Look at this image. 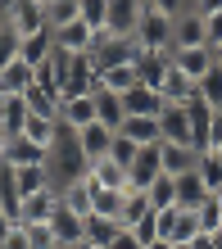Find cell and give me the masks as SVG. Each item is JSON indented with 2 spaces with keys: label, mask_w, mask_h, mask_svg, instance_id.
I'll list each match as a JSON object with an SVG mask.
<instances>
[{
  "label": "cell",
  "mask_w": 222,
  "mask_h": 249,
  "mask_svg": "<svg viewBox=\"0 0 222 249\" xmlns=\"http://www.w3.org/2000/svg\"><path fill=\"white\" fill-rule=\"evenodd\" d=\"M50 231H55L59 249H77V245L86 240V217H77L73 209H64V204H59L55 217H50Z\"/></svg>",
  "instance_id": "30bf717a"
},
{
  "label": "cell",
  "mask_w": 222,
  "mask_h": 249,
  "mask_svg": "<svg viewBox=\"0 0 222 249\" xmlns=\"http://www.w3.org/2000/svg\"><path fill=\"white\" fill-rule=\"evenodd\" d=\"M190 9H195L200 18H209V14H218V9H222V0H190Z\"/></svg>",
  "instance_id": "c3c4849f"
},
{
  "label": "cell",
  "mask_w": 222,
  "mask_h": 249,
  "mask_svg": "<svg viewBox=\"0 0 222 249\" xmlns=\"http://www.w3.org/2000/svg\"><path fill=\"white\" fill-rule=\"evenodd\" d=\"M159 159H164V177H186L200 168V150L190 145H159Z\"/></svg>",
  "instance_id": "2e32d148"
},
{
  "label": "cell",
  "mask_w": 222,
  "mask_h": 249,
  "mask_svg": "<svg viewBox=\"0 0 222 249\" xmlns=\"http://www.w3.org/2000/svg\"><path fill=\"white\" fill-rule=\"evenodd\" d=\"M145 195H150V209L159 213V209H172V204H177V186H172V177H159Z\"/></svg>",
  "instance_id": "d590c367"
},
{
  "label": "cell",
  "mask_w": 222,
  "mask_h": 249,
  "mask_svg": "<svg viewBox=\"0 0 222 249\" xmlns=\"http://www.w3.org/2000/svg\"><path fill=\"white\" fill-rule=\"evenodd\" d=\"M86 181H91V177H86ZM123 195H127V190L91 186V213H95V217H113V222H118V213H123Z\"/></svg>",
  "instance_id": "d4e9b609"
},
{
  "label": "cell",
  "mask_w": 222,
  "mask_h": 249,
  "mask_svg": "<svg viewBox=\"0 0 222 249\" xmlns=\"http://www.w3.org/2000/svg\"><path fill=\"white\" fill-rule=\"evenodd\" d=\"M77 18L91 27V32H105V18H109V0H77Z\"/></svg>",
  "instance_id": "836d02e7"
},
{
  "label": "cell",
  "mask_w": 222,
  "mask_h": 249,
  "mask_svg": "<svg viewBox=\"0 0 222 249\" xmlns=\"http://www.w3.org/2000/svg\"><path fill=\"white\" fill-rule=\"evenodd\" d=\"M213 159H218V163H222V150H213Z\"/></svg>",
  "instance_id": "11a10c76"
},
{
  "label": "cell",
  "mask_w": 222,
  "mask_h": 249,
  "mask_svg": "<svg viewBox=\"0 0 222 249\" xmlns=\"http://www.w3.org/2000/svg\"><path fill=\"white\" fill-rule=\"evenodd\" d=\"M5 249H32V240H27V227H23V222H18V227L9 231V240H5Z\"/></svg>",
  "instance_id": "bcb514c9"
},
{
  "label": "cell",
  "mask_w": 222,
  "mask_h": 249,
  "mask_svg": "<svg viewBox=\"0 0 222 249\" xmlns=\"http://www.w3.org/2000/svg\"><path fill=\"white\" fill-rule=\"evenodd\" d=\"M64 204V195H59L55 186H41L37 195H23V209H18V222L23 227H41V222H50L55 209Z\"/></svg>",
  "instance_id": "5b68a950"
},
{
  "label": "cell",
  "mask_w": 222,
  "mask_h": 249,
  "mask_svg": "<svg viewBox=\"0 0 222 249\" xmlns=\"http://www.w3.org/2000/svg\"><path fill=\"white\" fill-rule=\"evenodd\" d=\"M95 36H100V32H91L82 18H73L68 27H59V32H55V50H64V54H91Z\"/></svg>",
  "instance_id": "4fadbf2b"
},
{
  "label": "cell",
  "mask_w": 222,
  "mask_h": 249,
  "mask_svg": "<svg viewBox=\"0 0 222 249\" xmlns=\"http://www.w3.org/2000/svg\"><path fill=\"white\" fill-rule=\"evenodd\" d=\"M5 159L9 168H37V163H46V150H37L27 136H14V141H5Z\"/></svg>",
  "instance_id": "d6986e66"
},
{
  "label": "cell",
  "mask_w": 222,
  "mask_h": 249,
  "mask_svg": "<svg viewBox=\"0 0 222 249\" xmlns=\"http://www.w3.org/2000/svg\"><path fill=\"white\" fill-rule=\"evenodd\" d=\"M186 249H213V236H209V231H200V236H195V240H190Z\"/></svg>",
  "instance_id": "f907efd6"
},
{
  "label": "cell",
  "mask_w": 222,
  "mask_h": 249,
  "mask_svg": "<svg viewBox=\"0 0 222 249\" xmlns=\"http://www.w3.org/2000/svg\"><path fill=\"white\" fill-rule=\"evenodd\" d=\"M136 46L154 50V54H172V18H168V14H154L150 5H145L141 27H136Z\"/></svg>",
  "instance_id": "3957f363"
},
{
  "label": "cell",
  "mask_w": 222,
  "mask_h": 249,
  "mask_svg": "<svg viewBox=\"0 0 222 249\" xmlns=\"http://www.w3.org/2000/svg\"><path fill=\"white\" fill-rule=\"evenodd\" d=\"M0 100H5V95H0ZM27 118H32L27 100H23V95H9V100H5V136H9V141H14V136H23Z\"/></svg>",
  "instance_id": "f1b7e54d"
},
{
  "label": "cell",
  "mask_w": 222,
  "mask_h": 249,
  "mask_svg": "<svg viewBox=\"0 0 222 249\" xmlns=\"http://www.w3.org/2000/svg\"><path fill=\"white\" fill-rule=\"evenodd\" d=\"M213 249H222V231H213Z\"/></svg>",
  "instance_id": "db71d44e"
},
{
  "label": "cell",
  "mask_w": 222,
  "mask_h": 249,
  "mask_svg": "<svg viewBox=\"0 0 222 249\" xmlns=\"http://www.w3.org/2000/svg\"><path fill=\"white\" fill-rule=\"evenodd\" d=\"M59 195H64V209H73L77 217H91V181H73L68 190H59Z\"/></svg>",
  "instance_id": "4dcf8cb0"
},
{
  "label": "cell",
  "mask_w": 222,
  "mask_h": 249,
  "mask_svg": "<svg viewBox=\"0 0 222 249\" xmlns=\"http://www.w3.org/2000/svg\"><path fill=\"white\" fill-rule=\"evenodd\" d=\"M200 46H209V32H204V18H200L195 9L177 14V18H172V50H200Z\"/></svg>",
  "instance_id": "52a82bcc"
},
{
  "label": "cell",
  "mask_w": 222,
  "mask_h": 249,
  "mask_svg": "<svg viewBox=\"0 0 222 249\" xmlns=\"http://www.w3.org/2000/svg\"><path fill=\"white\" fill-rule=\"evenodd\" d=\"M172 64L182 68L190 82H200L204 72H213V50L209 46H200V50H172Z\"/></svg>",
  "instance_id": "ffe728a7"
},
{
  "label": "cell",
  "mask_w": 222,
  "mask_h": 249,
  "mask_svg": "<svg viewBox=\"0 0 222 249\" xmlns=\"http://www.w3.org/2000/svg\"><path fill=\"white\" fill-rule=\"evenodd\" d=\"M37 86V68L32 64H23V59H14V64H5L0 68V95H27Z\"/></svg>",
  "instance_id": "5bb4252c"
},
{
  "label": "cell",
  "mask_w": 222,
  "mask_h": 249,
  "mask_svg": "<svg viewBox=\"0 0 222 249\" xmlns=\"http://www.w3.org/2000/svg\"><path fill=\"white\" fill-rule=\"evenodd\" d=\"M59 123L73 127V131L91 127L95 123V95H64L59 100Z\"/></svg>",
  "instance_id": "8fae6325"
},
{
  "label": "cell",
  "mask_w": 222,
  "mask_h": 249,
  "mask_svg": "<svg viewBox=\"0 0 222 249\" xmlns=\"http://www.w3.org/2000/svg\"><path fill=\"white\" fill-rule=\"evenodd\" d=\"M159 177H164V159H159V145H141V154L131 159V168H127V186H131V190H150Z\"/></svg>",
  "instance_id": "8992f818"
},
{
  "label": "cell",
  "mask_w": 222,
  "mask_h": 249,
  "mask_svg": "<svg viewBox=\"0 0 222 249\" xmlns=\"http://www.w3.org/2000/svg\"><path fill=\"white\" fill-rule=\"evenodd\" d=\"M213 50V68H222V41H218V46H209Z\"/></svg>",
  "instance_id": "816d5d0a"
},
{
  "label": "cell",
  "mask_w": 222,
  "mask_h": 249,
  "mask_svg": "<svg viewBox=\"0 0 222 249\" xmlns=\"http://www.w3.org/2000/svg\"><path fill=\"white\" fill-rule=\"evenodd\" d=\"M109 249H145V245H141V240H136V236H131V231L123 227V231H118V240H113Z\"/></svg>",
  "instance_id": "7dc6e473"
},
{
  "label": "cell",
  "mask_w": 222,
  "mask_h": 249,
  "mask_svg": "<svg viewBox=\"0 0 222 249\" xmlns=\"http://www.w3.org/2000/svg\"><path fill=\"white\" fill-rule=\"evenodd\" d=\"M145 249H172V245H164V240H154V245H145Z\"/></svg>",
  "instance_id": "f5cc1de1"
},
{
  "label": "cell",
  "mask_w": 222,
  "mask_h": 249,
  "mask_svg": "<svg viewBox=\"0 0 222 249\" xmlns=\"http://www.w3.org/2000/svg\"><path fill=\"white\" fill-rule=\"evenodd\" d=\"M0 14H5V27H9L18 41L46 27V0H9Z\"/></svg>",
  "instance_id": "7a4b0ae2"
},
{
  "label": "cell",
  "mask_w": 222,
  "mask_h": 249,
  "mask_svg": "<svg viewBox=\"0 0 222 249\" xmlns=\"http://www.w3.org/2000/svg\"><path fill=\"white\" fill-rule=\"evenodd\" d=\"M5 5H9V0H0V9H5Z\"/></svg>",
  "instance_id": "6f0895ef"
},
{
  "label": "cell",
  "mask_w": 222,
  "mask_h": 249,
  "mask_svg": "<svg viewBox=\"0 0 222 249\" xmlns=\"http://www.w3.org/2000/svg\"><path fill=\"white\" fill-rule=\"evenodd\" d=\"M159 95H164V105H190V100H195V82H190L177 64H168L164 82H159Z\"/></svg>",
  "instance_id": "e0dca14e"
},
{
  "label": "cell",
  "mask_w": 222,
  "mask_h": 249,
  "mask_svg": "<svg viewBox=\"0 0 222 249\" xmlns=\"http://www.w3.org/2000/svg\"><path fill=\"white\" fill-rule=\"evenodd\" d=\"M23 136L37 145V150H46L50 154V145H55V136H59V118H27V127H23Z\"/></svg>",
  "instance_id": "4316f807"
},
{
  "label": "cell",
  "mask_w": 222,
  "mask_h": 249,
  "mask_svg": "<svg viewBox=\"0 0 222 249\" xmlns=\"http://www.w3.org/2000/svg\"><path fill=\"white\" fill-rule=\"evenodd\" d=\"M141 14H145V0H109V18H105V36L118 41H131L141 27Z\"/></svg>",
  "instance_id": "277c9868"
},
{
  "label": "cell",
  "mask_w": 222,
  "mask_h": 249,
  "mask_svg": "<svg viewBox=\"0 0 222 249\" xmlns=\"http://www.w3.org/2000/svg\"><path fill=\"white\" fill-rule=\"evenodd\" d=\"M150 213H154V209H150V195H145V190H127V195H123V213H118V222L131 231L141 217H150Z\"/></svg>",
  "instance_id": "83f0119b"
},
{
  "label": "cell",
  "mask_w": 222,
  "mask_h": 249,
  "mask_svg": "<svg viewBox=\"0 0 222 249\" xmlns=\"http://www.w3.org/2000/svg\"><path fill=\"white\" fill-rule=\"evenodd\" d=\"M136 154H141V145H136V141H127L123 131H118V136H113V150H109V159H113L118 168H131V159H136Z\"/></svg>",
  "instance_id": "74e56055"
},
{
  "label": "cell",
  "mask_w": 222,
  "mask_h": 249,
  "mask_svg": "<svg viewBox=\"0 0 222 249\" xmlns=\"http://www.w3.org/2000/svg\"><path fill=\"white\" fill-rule=\"evenodd\" d=\"M204 32H209V46H218V41H222V9L204 18Z\"/></svg>",
  "instance_id": "f6af8a7d"
},
{
  "label": "cell",
  "mask_w": 222,
  "mask_h": 249,
  "mask_svg": "<svg viewBox=\"0 0 222 249\" xmlns=\"http://www.w3.org/2000/svg\"><path fill=\"white\" fill-rule=\"evenodd\" d=\"M136 82H141L136 64H118V68H109V72H100V86H95V91H113V95H123V91H131Z\"/></svg>",
  "instance_id": "cb8c5ba5"
},
{
  "label": "cell",
  "mask_w": 222,
  "mask_h": 249,
  "mask_svg": "<svg viewBox=\"0 0 222 249\" xmlns=\"http://www.w3.org/2000/svg\"><path fill=\"white\" fill-rule=\"evenodd\" d=\"M123 109H127V118H159V113H164V95H159L154 86L136 82L131 91H123Z\"/></svg>",
  "instance_id": "ba28073f"
},
{
  "label": "cell",
  "mask_w": 222,
  "mask_h": 249,
  "mask_svg": "<svg viewBox=\"0 0 222 249\" xmlns=\"http://www.w3.org/2000/svg\"><path fill=\"white\" fill-rule=\"evenodd\" d=\"M195 100H204L209 109H222V68L204 72V77L195 82Z\"/></svg>",
  "instance_id": "1f68e13d"
},
{
  "label": "cell",
  "mask_w": 222,
  "mask_h": 249,
  "mask_svg": "<svg viewBox=\"0 0 222 249\" xmlns=\"http://www.w3.org/2000/svg\"><path fill=\"white\" fill-rule=\"evenodd\" d=\"M154 14H168V18H177V14H186L190 9V0H145Z\"/></svg>",
  "instance_id": "b9f144b4"
},
{
  "label": "cell",
  "mask_w": 222,
  "mask_h": 249,
  "mask_svg": "<svg viewBox=\"0 0 222 249\" xmlns=\"http://www.w3.org/2000/svg\"><path fill=\"white\" fill-rule=\"evenodd\" d=\"M95 123H105L109 131H123V123H127L123 95H113V91H95Z\"/></svg>",
  "instance_id": "44dd1931"
},
{
  "label": "cell",
  "mask_w": 222,
  "mask_h": 249,
  "mask_svg": "<svg viewBox=\"0 0 222 249\" xmlns=\"http://www.w3.org/2000/svg\"><path fill=\"white\" fill-rule=\"evenodd\" d=\"M50 54H55V32H50V27H41V32H32V36L18 41V59L32 64V68H41Z\"/></svg>",
  "instance_id": "ac0fdd59"
},
{
  "label": "cell",
  "mask_w": 222,
  "mask_h": 249,
  "mask_svg": "<svg viewBox=\"0 0 222 249\" xmlns=\"http://www.w3.org/2000/svg\"><path fill=\"white\" fill-rule=\"evenodd\" d=\"M46 172H50V186L55 190H68L73 181H82L86 172H91V163H86V154H82V145H77V131L59 123V136L50 145V154H46Z\"/></svg>",
  "instance_id": "6da1fadb"
},
{
  "label": "cell",
  "mask_w": 222,
  "mask_h": 249,
  "mask_svg": "<svg viewBox=\"0 0 222 249\" xmlns=\"http://www.w3.org/2000/svg\"><path fill=\"white\" fill-rule=\"evenodd\" d=\"M123 136L136 141V145H164V136H159V118H127L123 123Z\"/></svg>",
  "instance_id": "f546056e"
},
{
  "label": "cell",
  "mask_w": 222,
  "mask_h": 249,
  "mask_svg": "<svg viewBox=\"0 0 222 249\" xmlns=\"http://www.w3.org/2000/svg\"><path fill=\"white\" fill-rule=\"evenodd\" d=\"M131 236H136L141 245H154V240H159V231H154V213H150V217H141V222L131 227Z\"/></svg>",
  "instance_id": "7bdbcfd3"
},
{
  "label": "cell",
  "mask_w": 222,
  "mask_h": 249,
  "mask_svg": "<svg viewBox=\"0 0 222 249\" xmlns=\"http://www.w3.org/2000/svg\"><path fill=\"white\" fill-rule=\"evenodd\" d=\"M14 59H18V36H14L9 27H5V32H0V68H5V64H14Z\"/></svg>",
  "instance_id": "60d3db41"
},
{
  "label": "cell",
  "mask_w": 222,
  "mask_h": 249,
  "mask_svg": "<svg viewBox=\"0 0 222 249\" xmlns=\"http://www.w3.org/2000/svg\"><path fill=\"white\" fill-rule=\"evenodd\" d=\"M213 150H222V109L213 113V123H209V150H204V154H213Z\"/></svg>",
  "instance_id": "ee69618b"
},
{
  "label": "cell",
  "mask_w": 222,
  "mask_h": 249,
  "mask_svg": "<svg viewBox=\"0 0 222 249\" xmlns=\"http://www.w3.org/2000/svg\"><path fill=\"white\" fill-rule=\"evenodd\" d=\"M172 186H177V209H186V213H195L200 204H209V199H213V190L204 186L200 168H195V172H186V177H172Z\"/></svg>",
  "instance_id": "7c38bea8"
},
{
  "label": "cell",
  "mask_w": 222,
  "mask_h": 249,
  "mask_svg": "<svg viewBox=\"0 0 222 249\" xmlns=\"http://www.w3.org/2000/svg\"><path fill=\"white\" fill-rule=\"evenodd\" d=\"M218 204H222V190H218Z\"/></svg>",
  "instance_id": "680465c9"
},
{
  "label": "cell",
  "mask_w": 222,
  "mask_h": 249,
  "mask_svg": "<svg viewBox=\"0 0 222 249\" xmlns=\"http://www.w3.org/2000/svg\"><path fill=\"white\" fill-rule=\"evenodd\" d=\"M200 177H204V186H209L213 195L222 190V163H218L213 154H200Z\"/></svg>",
  "instance_id": "f35d334b"
},
{
  "label": "cell",
  "mask_w": 222,
  "mask_h": 249,
  "mask_svg": "<svg viewBox=\"0 0 222 249\" xmlns=\"http://www.w3.org/2000/svg\"><path fill=\"white\" fill-rule=\"evenodd\" d=\"M23 100H27V109H32L37 118H59V95L41 91V86H32V91H27Z\"/></svg>",
  "instance_id": "e575fe53"
},
{
  "label": "cell",
  "mask_w": 222,
  "mask_h": 249,
  "mask_svg": "<svg viewBox=\"0 0 222 249\" xmlns=\"http://www.w3.org/2000/svg\"><path fill=\"white\" fill-rule=\"evenodd\" d=\"M14 227H18V222H14V217H5V213H0V249H5V240H9V231Z\"/></svg>",
  "instance_id": "681fc988"
},
{
  "label": "cell",
  "mask_w": 222,
  "mask_h": 249,
  "mask_svg": "<svg viewBox=\"0 0 222 249\" xmlns=\"http://www.w3.org/2000/svg\"><path fill=\"white\" fill-rule=\"evenodd\" d=\"M27 240H32V249H59V240H55L50 222H41V227H27Z\"/></svg>",
  "instance_id": "ab89813d"
},
{
  "label": "cell",
  "mask_w": 222,
  "mask_h": 249,
  "mask_svg": "<svg viewBox=\"0 0 222 249\" xmlns=\"http://www.w3.org/2000/svg\"><path fill=\"white\" fill-rule=\"evenodd\" d=\"M0 32H5V14H0Z\"/></svg>",
  "instance_id": "9f6ffc18"
},
{
  "label": "cell",
  "mask_w": 222,
  "mask_h": 249,
  "mask_svg": "<svg viewBox=\"0 0 222 249\" xmlns=\"http://www.w3.org/2000/svg\"><path fill=\"white\" fill-rule=\"evenodd\" d=\"M86 177H91V186H105V190H131L127 186V168H118L113 159H95Z\"/></svg>",
  "instance_id": "603a6c76"
},
{
  "label": "cell",
  "mask_w": 222,
  "mask_h": 249,
  "mask_svg": "<svg viewBox=\"0 0 222 249\" xmlns=\"http://www.w3.org/2000/svg\"><path fill=\"white\" fill-rule=\"evenodd\" d=\"M77 18V0H46V27L59 32V27H68Z\"/></svg>",
  "instance_id": "d6a6232c"
},
{
  "label": "cell",
  "mask_w": 222,
  "mask_h": 249,
  "mask_svg": "<svg viewBox=\"0 0 222 249\" xmlns=\"http://www.w3.org/2000/svg\"><path fill=\"white\" fill-rule=\"evenodd\" d=\"M186 113H190V145L204 154V150H209V123H213V113H218V109H209L204 100H190Z\"/></svg>",
  "instance_id": "7402d4cb"
},
{
  "label": "cell",
  "mask_w": 222,
  "mask_h": 249,
  "mask_svg": "<svg viewBox=\"0 0 222 249\" xmlns=\"http://www.w3.org/2000/svg\"><path fill=\"white\" fill-rule=\"evenodd\" d=\"M113 136H118V131H109L105 123L82 127V131H77V145H82L86 163H95V159H109V150H113Z\"/></svg>",
  "instance_id": "9a60e30c"
},
{
  "label": "cell",
  "mask_w": 222,
  "mask_h": 249,
  "mask_svg": "<svg viewBox=\"0 0 222 249\" xmlns=\"http://www.w3.org/2000/svg\"><path fill=\"white\" fill-rule=\"evenodd\" d=\"M159 136H164V145H190V113L186 105H164V113H159ZM195 150V145H190Z\"/></svg>",
  "instance_id": "9c48e42d"
},
{
  "label": "cell",
  "mask_w": 222,
  "mask_h": 249,
  "mask_svg": "<svg viewBox=\"0 0 222 249\" xmlns=\"http://www.w3.org/2000/svg\"><path fill=\"white\" fill-rule=\"evenodd\" d=\"M195 217H200V231H209V236H213V231H222V204H218V195H213L209 204H200Z\"/></svg>",
  "instance_id": "8d00e7d4"
},
{
  "label": "cell",
  "mask_w": 222,
  "mask_h": 249,
  "mask_svg": "<svg viewBox=\"0 0 222 249\" xmlns=\"http://www.w3.org/2000/svg\"><path fill=\"white\" fill-rule=\"evenodd\" d=\"M118 231H123V222H113V217H86V245H95V249H109L118 240Z\"/></svg>",
  "instance_id": "484cf974"
}]
</instances>
